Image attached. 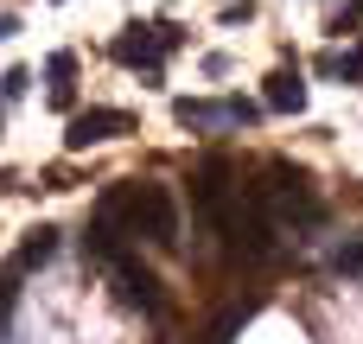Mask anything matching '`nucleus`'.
Listing matches in <instances>:
<instances>
[{"mask_svg": "<svg viewBox=\"0 0 363 344\" xmlns=\"http://www.w3.org/2000/svg\"><path fill=\"white\" fill-rule=\"evenodd\" d=\"M268 109H281V115H300V109H306L300 70H274V77H268Z\"/></svg>", "mask_w": 363, "mask_h": 344, "instance_id": "6", "label": "nucleus"}, {"mask_svg": "<svg viewBox=\"0 0 363 344\" xmlns=\"http://www.w3.org/2000/svg\"><path fill=\"white\" fill-rule=\"evenodd\" d=\"M45 77H51V109H70V102H77V89H70V77H77V57H70V51H57V57L45 64Z\"/></svg>", "mask_w": 363, "mask_h": 344, "instance_id": "7", "label": "nucleus"}, {"mask_svg": "<svg viewBox=\"0 0 363 344\" xmlns=\"http://www.w3.org/2000/svg\"><path fill=\"white\" fill-rule=\"evenodd\" d=\"M319 70H332V77H345V83H363V38L351 45V57H319Z\"/></svg>", "mask_w": 363, "mask_h": 344, "instance_id": "8", "label": "nucleus"}, {"mask_svg": "<svg viewBox=\"0 0 363 344\" xmlns=\"http://www.w3.org/2000/svg\"><path fill=\"white\" fill-rule=\"evenodd\" d=\"M13 32H19V19H13V13H0V45H6Z\"/></svg>", "mask_w": 363, "mask_h": 344, "instance_id": "13", "label": "nucleus"}, {"mask_svg": "<svg viewBox=\"0 0 363 344\" xmlns=\"http://www.w3.org/2000/svg\"><path fill=\"white\" fill-rule=\"evenodd\" d=\"M96 211L115 217V223H128V230L147 236L153 249H172V243H179V211H172V192H166V185H115V192H102Z\"/></svg>", "mask_w": 363, "mask_h": 344, "instance_id": "1", "label": "nucleus"}, {"mask_svg": "<svg viewBox=\"0 0 363 344\" xmlns=\"http://www.w3.org/2000/svg\"><path fill=\"white\" fill-rule=\"evenodd\" d=\"M179 38H185V32H179V26H166V19H160V26H128V32H115L108 57H115V64H128V70H147V77H153V70H160V57H166V51H179Z\"/></svg>", "mask_w": 363, "mask_h": 344, "instance_id": "3", "label": "nucleus"}, {"mask_svg": "<svg viewBox=\"0 0 363 344\" xmlns=\"http://www.w3.org/2000/svg\"><path fill=\"white\" fill-rule=\"evenodd\" d=\"M26 83H32V77H26V70H6V77H0V96H19V89H26Z\"/></svg>", "mask_w": 363, "mask_h": 344, "instance_id": "11", "label": "nucleus"}, {"mask_svg": "<svg viewBox=\"0 0 363 344\" xmlns=\"http://www.w3.org/2000/svg\"><path fill=\"white\" fill-rule=\"evenodd\" d=\"M357 13H363V0H345V6H338V32H345V26L357 19Z\"/></svg>", "mask_w": 363, "mask_h": 344, "instance_id": "12", "label": "nucleus"}, {"mask_svg": "<svg viewBox=\"0 0 363 344\" xmlns=\"http://www.w3.org/2000/svg\"><path fill=\"white\" fill-rule=\"evenodd\" d=\"M115 134H134V115H128V109H83V115H70L64 147H70V153H83V147L115 140Z\"/></svg>", "mask_w": 363, "mask_h": 344, "instance_id": "4", "label": "nucleus"}, {"mask_svg": "<svg viewBox=\"0 0 363 344\" xmlns=\"http://www.w3.org/2000/svg\"><path fill=\"white\" fill-rule=\"evenodd\" d=\"M108 268L121 274V294H128L134 306H147V313H160V281H153V268H140V262H134L128 249H115V255H108Z\"/></svg>", "mask_w": 363, "mask_h": 344, "instance_id": "5", "label": "nucleus"}, {"mask_svg": "<svg viewBox=\"0 0 363 344\" xmlns=\"http://www.w3.org/2000/svg\"><path fill=\"white\" fill-rule=\"evenodd\" d=\"M51 249H57V230H32V243L19 249V262H45Z\"/></svg>", "mask_w": 363, "mask_h": 344, "instance_id": "9", "label": "nucleus"}, {"mask_svg": "<svg viewBox=\"0 0 363 344\" xmlns=\"http://www.w3.org/2000/svg\"><path fill=\"white\" fill-rule=\"evenodd\" d=\"M268 179L274 185H262V204L274 211V217H287V223H319L325 211H319V198H313V179L300 172V166H268Z\"/></svg>", "mask_w": 363, "mask_h": 344, "instance_id": "2", "label": "nucleus"}, {"mask_svg": "<svg viewBox=\"0 0 363 344\" xmlns=\"http://www.w3.org/2000/svg\"><path fill=\"white\" fill-rule=\"evenodd\" d=\"M338 268H345V274H363V243H351V249H338Z\"/></svg>", "mask_w": 363, "mask_h": 344, "instance_id": "10", "label": "nucleus"}]
</instances>
